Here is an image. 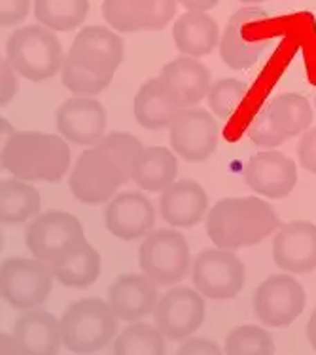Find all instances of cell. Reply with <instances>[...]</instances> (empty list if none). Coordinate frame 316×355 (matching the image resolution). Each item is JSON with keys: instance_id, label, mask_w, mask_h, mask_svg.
<instances>
[{"instance_id": "cb8c5ba5", "label": "cell", "mask_w": 316, "mask_h": 355, "mask_svg": "<svg viewBox=\"0 0 316 355\" xmlns=\"http://www.w3.org/2000/svg\"><path fill=\"white\" fill-rule=\"evenodd\" d=\"M161 78L167 84H171L173 89L180 95L184 107H195L209 95L210 87V73L201 61L189 55H180V58L169 61L161 69Z\"/></svg>"}, {"instance_id": "ac0fdd59", "label": "cell", "mask_w": 316, "mask_h": 355, "mask_svg": "<svg viewBox=\"0 0 316 355\" xmlns=\"http://www.w3.org/2000/svg\"><path fill=\"white\" fill-rule=\"evenodd\" d=\"M104 225L118 239H140L148 236L156 225V209L140 192H122L106 203Z\"/></svg>"}, {"instance_id": "8d00e7d4", "label": "cell", "mask_w": 316, "mask_h": 355, "mask_svg": "<svg viewBox=\"0 0 316 355\" xmlns=\"http://www.w3.org/2000/svg\"><path fill=\"white\" fill-rule=\"evenodd\" d=\"M19 74L15 73V69L10 65L8 59H2L0 65V105L6 107L8 103L14 99L19 89V82H17Z\"/></svg>"}, {"instance_id": "f1b7e54d", "label": "cell", "mask_w": 316, "mask_h": 355, "mask_svg": "<svg viewBox=\"0 0 316 355\" xmlns=\"http://www.w3.org/2000/svg\"><path fill=\"white\" fill-rule=\"evenodd\" d=\"M38 190L21 179H8L0 184V218L4 225H23L40 215Z\"/></svg>"}, {"instance_id": "ba28073f", "label": "cell", "mask_w": 316, "mask_h": 355, "mask_svg": "<svg viewBox=\"0 0 316 355\" xmlns=\"http://www.w3.org/2000/svg\"><path fill=\"white\" fill-rule=\"evenodd\" d=\"M189 261L192 257L186 238L174 228L150 232L138 249V264L142 274L158 285L182 282L189 270Z\"/></svg>"}, {"instance_id": "8fae6325", "label": "cell", "mask_w": 316, "mask_h": 355, "mask_svg": "<svg viewBox=\"0 0 316 355\" xmlns=\"http://www.w3.org/2000/svg\"><path fill=\"white\" fill-rule=\"evenodd\" d=\"M154 319L167 340L180 342L194 336L205 323L203 295L197 289L173 287L159 298Z\"/></svg>"}, {"instance_id": "f35d334b", "label": "cell", "mask_w": 316, "mask_h": 355, "mask_svg": "<svg viewBox=\"0 0 316 355\" xmlns=\"http://www.w3.org/2000/svg\"><path fill=\"white\" fill-rule=\"evenodd\" d=\"M297 154H299V162L301 166L316 175V128L310 131H305V135L299 141L297 146Z\"/></svg>"}, {"instance_id": "484cf974", "label": "cell", "mask_w": 316, "mask_h": 355, "mask_svg": "<svg viewBox=\"0 0 316 355\" xmlns=\"http://www.w3.org/2000/svg\"><path fill=\"white\" fill-rule=\"evenodd\" d=\"M178 175L174 153L165 146H148L138 153L131 181L146 192H163Z\"/></svg>"}, {"instance_id": "836d02e7", "label": "cell", "mask_w": 316, "mask_h": 355, "mask_svg": "<svg viewBox=\"0 0 316 355\" xmlns=\"http://www.w3.org/2000/svg\"><path fill=\"white\" fill-rule=\"evenodd\" d=\"M246 94H248L246 82L237 78H222L212 84L207 99H209V107L212 110V114L216 118H220V120H225L237 110V107L245 99Z\"/></svg>"}, {"instance_id": "d6a6232c", "label": "cell", "mask_w": 316, "mask_h": 355, "mask_svg": "<svg viewBox=\"0 0 316 355\" xmlns=\"http://www.w3.org/2000/svg\"><path fill=\"white\" fill-rule=\"evenodd\" d=\"M223 352L227 355H271L275 354V340L261 327L243 325L225 336Z\"/></svg>"}, {"instance_id": "1f68e13d", "label": "cell", "mask_w": 316, "mask_h": 355, "mask_svg": "<svg viewBox=\"0 0 316 355\" xmlns=\"http://www.w3.org/2000/svg\"><path fill=\"white\" fill-rule=\"evenodd\" d=\"M114 78V74H99L89 71L86 67L74 63L68 55L63 61L61 69V82L63 86L76 97H93L104 92L110 82Z\"/></svg>"}, {"instance_id": "277c9868", "label": "cell", "mask_w": 316, "mask_h": 355, "mask_svg": "<svg viewBox=\"0 0 316 355\" xmlns=\"http://www.w3.org/2000/svg\"><path fill=\"white\" fill-rule=\"evenodd\" d=\"M114 310L101 298L72 302L61 318L63 346L72 354H97L118 336Z\"/></svg>"}, {"instance_id": "83f0119b", "label": "cell", "mask_w": 316, "mask_h": 355, "mask_svg": "<svg viewBox=\"0 0 316 355\" xmlns=\"http://www.w3.org/2000/svg\"><path fill=\"white\" fill-rule=\"evenodd\" d=\"M51 268L61 285L71 289H86L101 276V254L86 239Z\"/></svg>"}, {"instance_id": "ab89813d", "label": "cell", "mask_w": 316, "mask_h": 355, "mask_svg": "<svg viewBox=\"0 0 316 355\" xmlns=\"http://www.w3.org/2000/svg\"><path fill=\"white\" fill-rule=\"evenodd\" d=\"M187 12H209L220 4V0H178Z\"/></svg>"}, {"instance_id": "3957f363", "label": "cell", "mask_w": 316, "mask_h": 355, "mask_svg": "<svg viewBox=\"0 0 316 355\" xmlns=\"http://www.w3.org/2000/svg\"><path fill=\"white\" fill-rule=\"evenodd\" d=\"M2 167L21 181L59 182L71 167V148L59 135L14 131L2 148Z\"/></svg>"}, {"instance_id": "7402d4cb", "label": "cell", "mask_w": 316, "mask_h": 355, "mask_svg": "<svg viewBox=\"0 0 316 355\" xmlns=\"http://www.w3.org/2000/svg\"><path fill=\"white\" fill-rule=\"evenodd\" d=\"M209 196L199 182L174 181L159 198V213L173 228H192L209 213Z\"/></svg>"}, {"instance_id": "d590c367", "label": "cell", "mask_w": 316, "mask_h": 355, "mask_svg": "<svg viewBox=\"0 0 316 355\" xmlns=\"http://www.w3.org/2000/svg\"><path fill=\"white\" fill-rule=\"evenodd\" d=\"M30 0H0V25L14 27L29 15Z\"/></svg>"}, {"instance_id": "f546056e", "label": "cell", "mask_w": 316, "mask_h": 355, "mask_svg": "<svg viewBox=\"0 0 316 355\" xmlns=\"http://www.w3.org/2000/svg\"><path fill=\"white\" fill-rule=\"evenodd\" d=\"M89 14V0H35V17L59 33L78 29Z\"/></svg>"}, {"instance_id": "5b68a950", "label": "cell", "mask_w": 316, "mask_h": 355, "mask_svg": "<svg viewBox=\"0 0 316 355\" xmlns=\"http://www.w3.org/2000/svg\"><path fill=\"white\" fill-rule=\"evenodd\" d=\"M6 59L19 76L30 82H44L63 69L65 55L53 31L44 25H27L8 38Z\"/></svg>"}, {"instance_id": "9c48e42d", "label": "cell", "mask_w": 316, "mask_h": 355, "mask_svg": "<svg viewBox=\"0 0 316 355\" xmlns=\"http://www.w3.org/2000/svg\"><path fill=\"white\" fill-rule=\"evenodd\" d=\"M192 279L203 297L214 300L235 298L246 282L243 261L230 249H207L195 257Z\"/></svg>"}, {"instance_id": "30bf717a", "label": "cell", "mask_w": 316, "mask_h": 355, "mask_svg": "<svg viewBox=\"0 0 316 355\" xmlns=\"http://www.w3.org/2000/svg\"><path fill=\"white\" fill-rule=\"evenodd\" d=\"M307 304L303 285L290 274H275L259 283L254 293L256 318L267 327H288L299 318Z\"/></svg>"}, {"instance_id": "4fadbf2b", "label": "cell", "mask_w": 316, "mask_h": 355, "mask_svg": "<svg viewBox=\"0 0 316 355\" xmlns=\"http://www.w3.org/2000/svg\"><path fill=\"white\" fill-rule=\"evenodd\" d=\"M178 0H102V17L114 31L165 29L176 15Z\"/></svg>"}, {"instance_id": "603a6c76", "label": "cell", "mask_w": 316, "mask_h": 355, "mask_svg": "<svg viewBox=\"0 0 316 355\" xmlns=\"http://www.w3.org/2000/svg\"><path fill=\"white\" fill-rule=\"evenodd\" d=\"M15 342L19 354L53 355L63 346L61 321L53 313L27 310L14 323Z\"/></svg>"}, {"instance_id": "e0dca14e", "label": "cell", "mask_w": 316, "mask_h": 355, "mask_svg": "<svg viewBox=\"0 0 316 355\" xmlns=\"http://www.w3.org/2000/svg\"><path fill=\"white\" fill-rule=\"evenodd\" d=\"M273 261L288 274L316 270V225L307 220L281 225L273 239Z\"/></svg>"}, {"instance_id": "9a60e30c", "label": "cell", "mask_w": 316, "mask_h": 355, "mask_svg": "<svg viewBox=\"0 0 316 355\" xmlns=\"http://www.w3.org/2000/svg\"><path fill=\"white\" fill-rule=\"evenodd\" d=\"M245 182L256 194L282 200L292 194L297 184V167L286 154L267 148L254 154L245 167Z\"/></svg>"}, {"instance_id": "44dd1931", "label": "cell", "mask_w": 316, "mask_h": 355, "mask_svg": "<svg viewBox=\"0 0 316 355\" xmlns=\"http://www.w3.org/2000/svg\"><path fill=\"white\" fill-rule=\"evenodd\" d=\"M186 109L180 95L173 89L171 84L158 76L144 82L138 87L133 103L135 118L146 130H163L171 128L174 118Z\"/></svg>"}, {"instance_id": "d6986e66", "label": "cell", "mask_w": 316, "mask_h": 355, "mask_svg": "<svg viewBox=\"0 0 316 355\" xmlns=\"http://www.w3.org/2000/svg\"><path fill=\"white\" fill-rule=\"evenodd\" d=\"M266 12L258 8H243L231 15L220 40V55L230 69L246 71L263 55L267 48L266 40H252L250 37H245V31L252 21L266 19Z\"/></svg>"}, {"instance_id": "7c38bea8", "label": "cell", "mask_w": 316, "mask_h": 355, "mask_svg": "<svg viewBox=\"0 0 316 355\" xmlns=\"http://www.w3.org/2000/svg\"><path fill=\"white\" fill-rule=\"evenodd\" d=\"M171 148L186 162H205L218 146V122L203 109H184L171 123Z\"/></svg>"}, {"instance_id": "e575fe53", "label": "cell", "mask_w": 316, "mask_h": 355, "mask_svg": "<svg viewBox=\"0 0 316 355\" xmlns=\"http://www.w3.org/2000/svg\"><path fill=\"white\" fill-rule=\"evenodd\" d=\"M248 137L259 148H277L286 141L279 131L275 130L273 123L266 114V110H261L258 116L254 118L250 130H248Z\"/></svg>"}, {"instance_id": "7a4b0ae2", "label": "cell", "mask_w": 316, "mask_h": 355, "mask_svg": "<svg viewBox=\"0 0 316 355\" xmlns=\"http://www.w3.org/2000/svg\"><path fill=\"white\" fill-rule=\"evenodd\" d=\"M277 228L279 215L261 198H223L207 213V236L220 249L258 245Z\"/></svg>"}, {"instance_id": "52a82bcc", "label": "cell", "mask_w": 316, "mask_h": 355, "mask_svg": "<svg viewBox=\"0 0 316 355\" xmlns=\"http://www.w3.org/2000/svg\"><path fill=\"white\" fill-rule=\"evenodd\" d=\"M53 268L38 259H6L0 268V289L15 310H35L46 302L53 289Z\"/></svg>"}, {"instance_id": "5bb4252c", "label": "cell", "mask_w": 316, "mask_h": 355, "mask_svg": "<svg viewBox=\"0 0 316 355\" xmlns=\"http://www.w3.org/2000/svg\"><path fill=\"white\" fill-rule=\"evenodd\" d=\"M125 48L112 27L89 25L74 37L68 58L99 74H114L122 65Z\"/></svg>"}, {"instance_id": "4316f807", "label": "cell", "mask_w": 316, "mask_h": 355, "mask_svg": "<svg viewBox=\"0 0 316 355\" xmlns=\"http://www.w3.org/2000/svg\"><path fill=\"white\" fill-rule=\"evenodd\" d=\"M263 110L273 123L275 130L279 131L286 141L305 133L315 118V112H313V107L307 101V97L299 94L277 95Z\"/></svg>"}, {"instance_id": "6da1fadb", "label": "cell", "mask_w": 316, "mask_h": 355, "mask_svg": "<svg viewBox=\"0 0 316 355\" xmlns=\"http://www.w3.org/2000/svg\"><path fill=\"white\" fill-rule=\"evenodd\" d=\"M142 145L135 135L115 131L80 154L72 167L68 187L82 203L110 202L122 184L131 181L133 166Z\"/></svg>"}, {"instance_id": "2e32d148", "label": "cell", "mask_w": 316, "mask_h": 355, "mask_svg": "<svg viewBox=\"0 0 316 355\" xmlns=\"http://www.w3.org/2000/svg\"><path fill=\"white\" fill-rule=\"evenodd\" d=\"M55 123L61 137H65L66 141L93 146L104 137L106 110L97 99L74 95L57 109Z\"/></svg>"}, {"instance_id": "d4e9b609", "label": "cell", "mask_w": 316, "mask_h": 355, "mask_svg": "<svg viewBox=\"0 0 316 355\" xmlns=\"http://www.w3.org/2000/svg\"><path fill=\"white\" fill-rule=\"evenodd\" d=\"M173 40L182 55H209L220 42V29L207 12H186L174 21Z\"/></svg>"}, {"instance_id": "8992f818", "label": "cell", "mask_w": 316, "mask_h": 355, "mask_svg": "<svg viewBox=\"0 0 316 355\" xmlns=\"http://www.w3.org/2000/svg\"><path fill=\"white\" fill-rule=\"evenodd\" d=\"M86 241L84 226L66 211L40 213L25 230V243L30 254L46 264H57Z\"/></svg>"}, {"instance_id": "4dcf8cb0", "label": "cell", "mask_w": 316, "mask_h": 355, "mask_svg": "<svg viewBox=\"0 0 316 355\" xmlns=\"http://www.w3.org/2000/svg\"><path fill=\"white\" fill-rule=\"evenodd\" d=\"M165 334L158 325L133 321L125 331L115 336V355H161L165 354Z\"/></svg>"}, {"instance_id": "b9f144b4", "label": "cell", "mask_w": 316, "mask_h": 355, "mask_svg": "<svg viewBox=\"0 0 316 355\" xmlns=\"http://www.w3.org/2000/svg\"><path fill=\"white\" fill-rule=\"evenodd\" d=\"M241 2H248V4H259V2H267V0H241Z\"/></svg>"}, {"instance_id": "7bdbcfd3", "label": "cell", "mask_w": 316, "mask_h": 355, "mask_svg": "<svg viewBox=\"0 0 316 355\" xmlns=\"http://www.w3.org/2000/svg\"><path fill=\"white\" fill-rule=\"evenodd\" d=\"M315 109H316V95H315Z\"/></svg>"}, {"instance_id": "60d3db41", "label": "cell", "mask_w": 316, "mask_h": 355, "mask_svg": "<svg viewBox=\"0 0 316 355\" xmlns=\"http://www.w3.org/2000/svg\"><path fill=\"white\" fill-rule=\"evenodd\" d=\"M307 338H309L310 346L316 352V310L310 313L309 323H307Z\"/></svg>"}, {"instance_id": "74e56055", "label": "cell", "mask_w": 316, "mask_h": 355, "mask_svg": "<svg viewBox=\"0 0 316 355\" xmlns=\"http://www.w3.org/2000/svg\"><path fill=\"white\" fill-rule=\"evenodd\" d=\"M178 355H218L222 354L220 346L212 342L210 338H203V336H187L184 340H180Z\"/></svg>"}, {"instance_id": "ffe728a7", "label": "cell", "mask_w": 316, "mask_h": 355, "mask_svg": "<svg viewBox=\"0 0 316 355\" xmlns=\"http://www.w3.org/2000/svg\"><path fill=\"white\" fill-rule=\"evenodd\" d=\"M158 287L146 274H123L110 285L106 302L123 321H140L156 310Z\"/></svg>"}]
</instances>
